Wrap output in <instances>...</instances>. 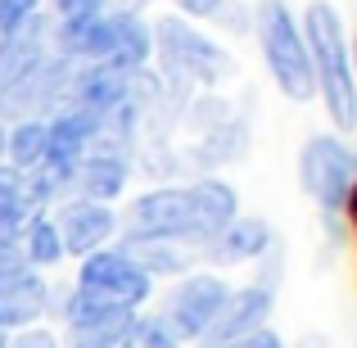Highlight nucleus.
<instances>
[{
	"label": "nucleus",
	"mask_w": 357,
	"mask_h": 348,
	"mask_svg": "<svg viewBox=\"0 0 357 348\" xmlns=\"http://www.w3.org/2000/svg\"><path fill=\"white\" fill-rule=\"evenodd\" d=\"M298 181H303L307 199L326 213V218H340L349 190L357 186V149L340 131H317L303 140L298 149Z\"/></svg>",
	"instance_id": "obj_5"
},
{
	"label": "nucleus",
	"mask_w": 357,
	"mask_h": 348,
	"mask_svg": "<svg viewBox=\"0 0 357 348\" xmlns=\"http://www.w3.org/2000/svg\"><path fill=\"white\" fill-rule=\"evenodd\" d=\"M249 140H253L249 118L231 114L227 122H218V127H208V131L195 136V145L185 149V163H190L199 176H218V167L240 163V158L249 154Z\"/></svg>",
	"instance_id": "obj_15"
},
{
	"label": "nucleus",
	"mask_w": 357,
	"mask_h": 348,
	"mask_svg": "<svg viewBox=\"0 0 357 348\" xmlns=\"http://www.w3.org/2000/svg\"><path fill=\"white\" fill-rule=\"evenodd\" d=\"M109 23H114V45H109V59L122 73H140L154 63V23H145L140 14H114L109 9Z\"/></svg>",
	"instance_id": "obj_18"
},
{
	"label": "nucleus",
	"mask_w": 357,
	"mask_h": 348,
	"mask_svg": "<svg viewBox=\"0 0 357 348\" xmlns=\"http://www.w3.org/2000/svg\"><path fill=\"white\" fill-rule=\"evenodd\" d=\"M298 27H303L307 59H312L317 96H321L335 131L349 136V131H357V77H353V59H349V27H344L340 9L331 0H312L303 9Z\"/></svg>",
	"instance_id": "obj_1"
},
{
	"label": "nucleus",
	"mask_w": 357,
	"mask_h": 348,
	"mask_svg": "<svg viewBox=\"0 0 357 348\" xmlns=\"http://www.w3.org/2000/svg\"><path fill=\"white\" fill-rule=\"evenodd\" d=\"M9 335H14V331H0V348H9Z\"/></svg>",
	"instance_id": "obj_35"
},
{
	"label": "nucleus",
	"mask_w": 357,
	"mask_h": 348,
	"mask_svg": "<svg viewBox=\"0 0 357 348\" xmlns=\"http://www.w3.org/2000/svg\"><path fill=\"white\" fill-rule=\"evenodd\" d=\"M298 348H331V340H326V335H303Z\"/></svg>",
	"instance_id": "obj_32"
},
{
	"label": "nucleus",
	"mask_w": 357,
	"mask_h": 348,
	"mask_svg": "<svg viewBox=\"0 0 357 348\" xmlns=\"http://www.w3.org/2000/svg\"><path fill=\"white\" fill-rule=\"evenodd\" d=\"M50 218H54V227H59L63 253H73V258H86V253L105 249V244L118 235V213L109 209V204L77 199V195H68L63 204H54Z\"/></svg>",
	"instance_id": "obj_12"
},
{
	"label": "nucleus",
	"mask_w": 357,
	"mask_h": 348,
	"mask_svg": "<svg viewBox=\"0 0 357 348\" xmlns=\"http://www.w3.org/2000/svg\"><path fill=\"white\" fill-rule=\"evenodd\" d=\"M118 235L127 244L158 240V244H181V249H195V253L213 240L190 181L185 186H154V190L136 195L127 204V213L118 218Z\"/></svg>",
	"instance_id": "obj_3"
},
{
	"label": "nucleus",
	"mask_w": 357,
	"mask_h": 348,
	"mask_svg": "<svg viewBox=\"0 0 357 348\" xmlns=\"http://www.w3.org/2000/svg\"><path fill=\"white\" fill-rule=\"evenodd\" d=\"M27 222H32V209H27V204H5V209H0V249H18Z\"/></svg>",
	"instance_id": "obj_23"
},
{
	"label": "nucleus",
	"mask_w": 357,
	"mask_h": 348,
	"mask_svg": "<svg viewBox=\"0 0 357 348\" xmlns=\"http://www.w3.org/2000/svg\"><path fill=\"white\" fill-rule=\"evenodd\" d=\"M149 5H154V0H109V9H114V14H145Z\"/></svg>",
	"instance_id": "obj_30"
},
{
	"label": "nucleus",
	"mask_w": 357,
	"mask_h": 348,
	"mask_svg": "<svg viewBox=\"0 0 357 348\" xmlns=\"http://www.w3.org/2000/svg\"><path fill=\"white\" fill-rule=\"evenodd\" d=\"M68 348H100V344H82V340H73V344H68Z\"/></svg>",
	"instance_id": "obj_36"
},
{
	"label": "nucleus",
	"mask_w": 357,
	"mask_h": 348,
	"mask_svg": "<svg viewBox=\"0 0 357 348\" xmlns=\"http://www.w3.org/2000/svg\"><path fill=\"white\" fill-rule=\"evenodd\" d=\"M280 244L267 253V258H258V276L249 280V285L231 289V303L222 308V317L213 321V331L204 335V348H222V344H236L244 335L262 331L271 317V308H276V285H280Z\"/></svg>",
	"instance_id": "obj_6"
},
{
	"label": "nucleus",
	"mask_w": 357,
	"mask_h": 348,
	"mask_svg": "<svg viewBox=\"0 0 357 348\" xmlns=\"http://www.w3.org/2000/svg\"><path fill=\"white\" fill-rule=\"evenodd\" d=\"M50 32H54V18L41 9V14H32L23 27H14V32L0 36V91L14 86V82H23V77H32V73L50 59L54 54Z\"/></svg>",
	"instance_id": "obj_13"
},
{
	"label": "nucleus",
	"mask_w": 357,
	"mask_h": 348,
	"mask_svg": "<svg viewBox=\"0 0 357 348\" xmlns=\"http://www.w3.org/2000/svg\"><path fill=\"white\" fill-rule=\"evenodd\" d=\"M222 348H289V344H285V335H276L271 326H262V331L244 335V340H236V344H222Z\"/></svg>",
	"instance_id": "obj_27"
},
{
	"label": "nucleus",
	"mask_w": 357,
	"mask_h": 348,
	"mask_svg": "<svg viewBox=\"0 0 357 348\" xmlns=\"http://www.w3.org/2000/svg\"><path fill=\"white\" fill-rule=\"evenodd\" d=\"M45 140H50V127L45 118H23L5 127V163L14 172H36L45 163Z\"/></svg>",
	"instance_id": "obj_19"
},
{
	"label": "nucleus",
	"mask_w": 357,
	"mask_h": 348,
	"mask_svg": "<svg viewBox=\"0 0 357 348\" xmlns=\"http://www.w3.org/2000/svg\"><path fill=\"white\" fill-rule=\"evenodd\" d=\"M349 59H353V77H357V32L349 36Z\"/></svg>",
	"instance_id": "obj_33"
},
{
	"label": "nucleus",
	"mask_w": 357,
	"mask_h": 348,
	"mask_svg": "<svg viewBox=\"0 0 357 348\" xmlns=\"http://www.w3.org/2000/svg\"><path fill=\"white\" fill-rule=\"evenodd\" d=\"M45 0H0V36L14 32V27H23L32 14H41Z\"/></svg>",
	"instance_id": "obj_24"
},
{
	"label": "nucleus",
	"mask_w": 357,
	"mask_h": 348,
	"mask_svg": "<svg viewBox=\"0 0 357 348\" xmlns=\"http://www.w3.org/2000/svg\"><path fill=\"white\" fill-rule=\"evenodd\" d=\"M77 289H82V294L105 298V303L131 308V312H140V308L154 298V280L140 271V262L131 258L122 244H105V249H96V253L82 258Z\"/></svg>",
	"instance_id": "obj_8"
},
{
	"label": "nucleus",
	"mask_w": 357,
	"mask_h": 348,
	"mask_svg": "<svg viewBox=\"0 0 357 348\" xmlns=\"http://www.w3.org/2000/svg\"><path fill=\"white\" fill-rule=\"evenodd\" d=\"M344 218L353 222V231H357V186L349 190V204H344Z\"/></svg>",
	"instance_id": "obj_31"
},
{
	"label": "nucleus",
	"mask_w": 357,
	"mask_h": 348,
	"mask_svg": "<svg viewBox=\"0 0 357 348\" xmlns=\"http://www.w3.org/2000/svg\"><path fill=\"white\" fill-rule=\"evenodd\" d=\"M154 59H158V77L181 82L190 91H218L222 82H231L240 73L236 54L181 14H167L154 23Z\"/></svg>",
	"instance_id": "obj_2"
},
{
	"label": "nucleus",
	"mask_w": 357,
	"mask_h": 348,
	"mask_svg": "<svg viewBox=\"0 0 357 348\" xmlns=\"http://www.w3.org/2000/svg\"><path fill=\"white\" fill-rule=\"evenodd\" d=\"M131 77H136V73H122L114 63H77V68H73V82H68V105L105 118L127 100Z\"/></svg>",
	"instance_id": "obj_14"
},
{
	"label": "nucleus",
	"mask_w": 357,
	"mask_h": 348,
	"mask_svg": "<svg viewBox=\"0 0 357 348\" xmlns=\"http://www.w3.org/2000/svg\"><path fill=\"white\" fill-rule=\"evenodd\" d=\"M18 253H23V262L32 271H45L63 258V240L50 213H32V222L23 227V240H18Z\"/></svg>",
	"instance_id": "obj_21"
},
{
	"label": "nucleus",
	"mask_w": 357,
	"mask_h": 348,
	"mask_svg": "<svg viewBox=\"0 0 357 348\" xmlns=\"http://www.w3.org/2000/svg\"><path fill=\"white\" fill-rule=\"evenodd\" d=\"M276 249V231L267 218H236L218 240H208L199 249V258L218 262V267H240V262H258Z\"/></svg>",
	"instance_id": "obj_16"
},
{
	"label": "nucleus",
	"mask_w": 357,
	"mask_h": 348,
	"mask_svg": "<svg viewBox=\"0 0 357 348\" xmlns=\"http://www.w3.org/2000/svg\"><path fill=\"white\" fill-rule=\"evenodd\" d=\"M118 244L140 262V271H145L149 280H163V276H190L195 258H199L195 249H181V244H158V240H136V244L118 240Z\"/></svg>",
	"instance_id": "obj_20"
},
{
	"label": "nucleus",
	"mask_w": 357,
	"mask_h": 348,
	"mask_svg": "<svg viewBox=\"0 0 357 348\" xmlns=\"http://www.w3.org/2000/svg\"><path fill=\"white\" fill-rule=\"evenodd\" d=\"M23 271H32L23 262V253H18V249H0V285H9V280L23 276Z\"/></svg>",
	"instance_id": "obj_29"
},
{
	"label": "nucleus",
	"mask_w": 357,
	"mask_h": 348,
	"mask_svg": "<svg viewBox=\"0 0 357 348\" xmlns=\"http://www.w3.org/2000/svg\"><path fill=\"white\" fill-rule=\"evenodd\" d=\"M0 163H5V122H0Z\"/></svg>",
	"instance_id": "obj_34"
},
{
	"label": "nucleus",
	"mask_w": 357,
	"mask_h": 348,
	"mask_svg": "<svg viewBox=\"0 0 357 348\" xmlns=\"http://www.w3.org/2000/svg\"><path fill=\"white\" fill-rule=\"evenodd\" d=\"M122 348H185V344L176 340L172 326H167L158 312H145V317L136 312V321H131V331H127V340H122Z\"/></svg>",
	"instance_id": "obj_22"
},
{
	"label": "nucleus",
	"mask_w": 357,
	"mask_h": 348,
	"mask_svg": "<svg viewBox=\"0 0 357 348\" xmlns=\"http://www.w3.org/2000/svg\"><path fill=\"white\" fill-rule=\"evenodd\" d=\"M59 321L68 326L73 340H82V344L122 348L136 312H131V308H118V303H105V298H96V294H82V289L73 285L68 298H63V308H59Z\"/></svg>",
	"instance_id": "obj_11"
},
{
	"label": "nucleus",
	"mask_w": 357,
	"mask_h": 348,
	"mask_svg": "<svg viewBox=\"0 0 357 348\" xmlns=\"http://www.w3.org/2000/svg\"><path fill=\"white\" fill-rule=\"evenodd\" d=\"M253 32H258L262 63H267V73H271L280 96L294 100V105L317 100L312 59H307V41H303V27H298L294 9H289L285 0H262V5L253 9Z\"/></svg>",
	"instance_id": "obj_4"
},
{
	"label": "nucleus",
	"mask_w": 357,
	"mask_h": 348,
	"mask_svg": "<svg viewBox=\"0 0 357 348\" xmlns=\"http://www.w3.org/2000/svg\"><path fill=\"white\" fill-rule=\"evenodd\" d=\"M231 289L236 285H227L218 271H190V276H181L167 289L158 317L172 326V335L181 344H199L213 331V321L222 317V308L231 303Z\"/></svg>",
	"instance_id": "obj_7"
},
{
	"label": "nucleus",
	"mask_w": 357,
	"mask_h": 348,
	"mask_svg": "<svg viewBox=\"0 0 357 348\" xmlns=\"http://www.w3.org/2000/svg\"><path fill=\"white\" fill-rule=\"evenodd\" d=\"M73 68H77V63L50 54L32 77L5 86V91H0V122L9 127V122H23V118H50V114H59V109L68 105Z\"/></svg>",
	"instance_id": "obj_9"
},
{
	"label": "nucleus",
	"mask_w": 357,
	"mask_h": 348,
	"mask_svg": "<svg viewBox=\"0 0 357 348\" xmlns=\"http://www.w3.org/2000/svg\"><path fill=\"white\" fill-rule=\"evenodd\" d=\"M45 312H50V285H45L41 271H23L9 285H0V331L41 326Z\"/></svg>",
	"instance_id": "obj_17"
},
{
	"label": "nucleus",
	"mask_w": 357,
	"mask_h": 348,
	"mask_svg": "<svg viewBox=\"0 0 357 348\" xmlns=\"http://www.w3.org/2000/svg\"><path fill=\"white\" fill-rule=\"evenodd\" d=\"M54 18H86V14H105L109 0H50Z\"/></svg>",
	"instance_id": "obj_26"
},
{
	"label": "nucleus",
	"mask_w": 357,
	"mask_h": 348,
	"mask_svg": "<svg viewBox=\"0 0 357 348\" xmlns=\"http://www.w3.org/2000/svg\"><path fill=\"white\" fill-rule=\"evenodd\" d=\"M172 5H176V14H181V18H190V23H195V18H218V9L227 5V0H172Z\"/></svg>",
	"instance_id": "obj_28"
},
{
	"label": "nucleus",
	"mask_w": 357,
	"mask_h": 348,
	"mask_svg": "<svg viewBox=\"0 0 357 348\" xmlns=\"http://www.w3.org/2000/svg\"><path fill=\"white\" fill-rule=\"evenodd\" d=\"M9 348H59V335L50 326H27V331L9 335Z\"/></svg>",
	"instance_id": "obj_25"
},
{
	"label": "nucleus",
	"mask_w": 357,
	"mask_h": 348,
	"mask_svg": "<svg viewBox=\"0 0 357 348\" xmlns=\"http://www.w3.org/2000/svg\"><path fill=\"white\" fill-rule=\"evenodd\" d=\"M353 348H357V340H353Z\"/></svg>",
	"instance_id": "obj_37"
},
{
	"label": "nucleus",
	"mask_w": 357,
	"mask_h": 348,
	"mask_svg": "<svg viewBox=\"0 0 357 348\" xmlns=\"http://www.w3.org/2000/svg\"><path fill=\"white\" fill-rule=\"evenodd\" d=\"M131 167H136V149L122 145V140L96 136V145L86 149V158H82L77 172H73V195L114 209V199L127 190V181H131Z\"/></svg>",
	"instance_id": "obj_10"
}]
</instances>
